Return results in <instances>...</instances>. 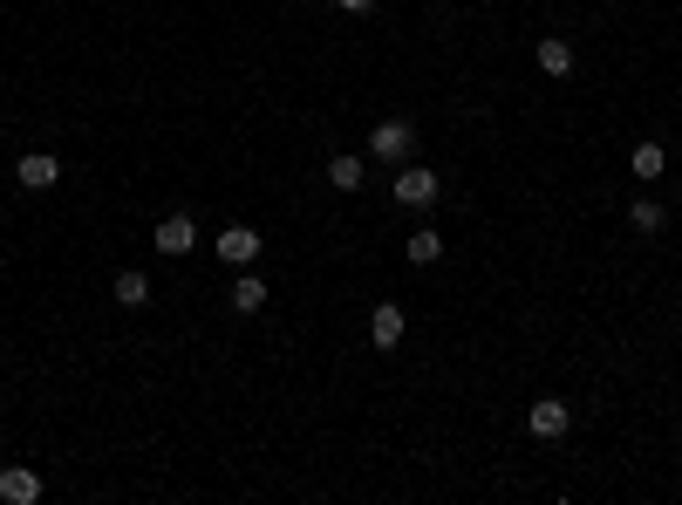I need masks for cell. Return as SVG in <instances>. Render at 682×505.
<instances>
[{
	"label": "cell",
	"instance_id": "6da1fadb",
	"mask_svg": "<svg viewBox=\"0 0 682 505\" xmlns=\"http://www.w3.org/2000/svg\"><path fill=\"white\" fill-rule=\"evenodd\" d=\"M212 246H219V260H226V267H253V260H260V233H253V226H226Z\"/></svg>",
	"mask_w": 682,
	"mask_h": 505
},
{
	"label": "cell",
	"instance_id": "7a4b0ae2",
	"mask_svg": "<svg viewBox=\"0 0 682 505\" xmlns=\"http://www.w3.org/2000/svg\"><path fill=\"white\" fill-rule=\"evenodd\" d=\"M151 246H157V253H171V260H185L191 246H198V226H191L185 212H171V219H164V226L151 233Z\"/></svg>",
	"mask_w": 682,
	"mask_h": 505
},
{
	"label": "cell",
	"instance_id": "3957f363",
	"mask_svg": "<svg viewBox=\"0 0 682 505\" xmlns=\"http://www.w3.org/2000/svg\"><path fill=\"white\" fill-rule=\"evenodd\" d=\"M410 137H417L410 123H403V117H389V123H376V130H369V151H376V157H389V164H396V157L410 151Z\"/></svg>",
	"mask_w": 682,
	"mask_h": 505
},
{
	"label": "cell",
	"instance_id": "277c9868",
	"mask_svg": "<svg viewBox=\"0 0 682 505\" xmlns=\"http://www.w3.org/2000/svg\"><path fill=\"white\" fill-rule=\"evenodd\" d=\"M567 424H573V410L560 396H539L532 403V437H567Z\"/></svg>",
	"mask_w": 682,
	"mask_h": 505
},
{
	"label": "cell",
	"instance_id": "5b68a950",
	"mask_svg": "<svg viewBox=\"0 0 682 505\" xmlns=\"http://www.w3.org/2000/svg\"><path fill=\"white\" fill-rule=\"evenodd\" d=\"M396 198H403V205H437V171L410 164V171L396 178Z\"/></svg>",
	"mask_w": 682,
	"mask_h": 505
},
{
	"label": "cell",
	"instance_id": "8992f818",
	"mask_svg": "<svg viewBox=\"0 0 682 505\" xmlns=\"http://www.w3.org/2000/svg\"><path fill=\"white\" fill-rule=\"evenodd\" d=\"M369 342H376V349H396V342H403V308H396V301H382V308L369 314Z\"/></svg>",
	"mask_w": 682,
	"mask_h": 505
},
{
	"label": "cell",
	"instance_id": "52a82bcc",
	"mask_svg": "<svg viewBox=\"0 0 682 505\" xmlns=\"http://www.w3.org/2000/svg\"><path fill=\"white\" fill-rule=\"evenodd\" d=\"M0 499H7V505H35L41 499V478H35V471H21V465L0 471Z\"/></svg>",
	"mask_w": 682,
	"mask_h": 505
},
{
	"label": "cell",
	"instance_id": "ba28073f",
	"mask_svg": "<svg viewBox=\"0 0 682 505\" xmlns=\"http://www.w3.org/2000/svg\"><path fill=\"white\" fill-rule=\"evenodd\" d=\"M232 308H239V314H260L266 308V280H260V273H239V280H232Z\"/></svg>",
	"mask_w": 682,
	"mask_h": 505
},
{
	"label": "cell",
	"instance_id": "9c48e42d",
	"mask_svg": "<svg viewBox=\"0 0 682 505\" xmlns=\"http://www.w3.org/2000/svg\"><path fill=\"white\" fill-rule=\"evenodd\" d=\"M55 171H62V164H55V157H48V151L21 157V185H28V192H48V185H55Z\"/></svg>",
	"mask_w": 682,
	"mask_h": 505
},
{
	"label": "cell",
	"instance_id": "30bf717a",
	"mask_svg": "<svg viewBox=\"0 0 682 505\" xmlns=\"http://www.w3.org/2000/svg\"><path fill=\"white\" fill-rule=\"evenodd\" d=\"M116 301H123V308H144V301H151V280H144L137 267L116 273Z\"/></svg>",
	"mask_w": 682,
	"mask_h": 505
},
{
	"label": "cell",
	"instance_id": "8fae6325",
	"mask_svg": "<svg viewBox=\"0 0 682 505\" xmlns=\"http://www.w3.org/2000/svg\"><path fill=\"white\" fill-rule=\"evenodd\" d=\"M539 69L546 76H573V48L567 41H539Z\"/></svg>",
	"mask_w": 682,
	"mask_h": 505
},
{
	"label": "cell",
	"instance_id": "7c38bea8",
	"mask_svg": "<svg viewBox=\"0 0 682 505\" xmlns=\"http://www.w3.org/2000/svg\"><path fill=\"white\" fill-rule=\"evenodd\" d=\"M437 253H444V233H430V226H417V233H410V260H417V267H430Z\"/></svg>",
	"mask_w": 682,
	"mask_h": 505
},
{
	"label": "cell",
	"instance_id": "4fadbf2b",
	"mask_svg": "<svg viewBox=\"0 0 682 505\" xmlns=\"http://www.w3.org/2000/svg\"><path fill=\"white\" fill-rule=\"evenodd\" d=\"M328 185H341V192H355V185H362V157H348V151H341L335 164H328Z\"/></svg>",
	"mask_w": 682,
	"mask_h": 505
},
{
	"label": "cell",
	"instance_id": "5bb4252c",
	"mask_svg": "<svg viewBox=\"0 0 682 505\" xmlns=\"http://www.w3.org/2000/svg\"><path fill=\"white\" fill-rule=\"evenodd\" d=\"M662 171H669V151L662 144H642L635 151V178H662Z\"/></svg>",
	"mask_w": 682,
	"mask_h": 505
},
{
	"label": "cell",
	"instance_id": "9a60e30c",
	"mask_svg": "<svg viewBox=\"0 0 682 505\" xmlns=\"http://www.w3.org/2000/svg\"><path fill=\"white\" fill-rule=\"evenodd\" d=\"M628 219H635V233H662V205H655V198H642Z\"/></svg>",
	"mask_w": 682,
	"mask_h": 505
},
{
	"label": "cell",
	"instance_id": "2e32d148",
	"mask_svg": "<svg viewBox=\"0 0 682 505\" xmlns=\"http://www.w3.org/2000/svg\"><path fill=\"white\" fill-rule=\"evenodd\" d=\"M341 7H348V14H369V7H376V0H341Z\"/></svg>",
	"mask_w": 682,
	"mask_h": 505
}]
</instances>
